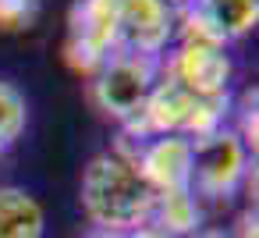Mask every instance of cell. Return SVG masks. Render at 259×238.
<instances>
[{"instance_id":"8","label":"cell","mask_w":259,"mask_h":238,"mask_svg":"<svg viewBox=\"0 0 259 238\" xmlns=\"http://www.w3.org/2000/svg\"><path fill=\"white\" fill-rule=\"evenodd\" d=\"M139 174L146 185L160 192H192V139L185 135H156L132 149Z\"/></svg>"},{"instance_id":"1","label":"cell","mask_w":259,"mask_h":238,"mask_svg":"<svg viewBox=\"0 0 259 238\" xmlns=\"http://www.w3.org/2000/svg\"><path fill=\"white\" fill-rule=\"evenodd\" d=\"M78 199H82L85 217L96 224V231L135 234L149 224L156 192L139 174L132 146L121 142L89 160V167L82 171Z\"/></svg>"},{"instance_id":"14","label":"cell","mask_w":259,"mask_h":238,"mask_svg":"<svg viewBox=\"0 0 259 238\" xmlns=\"http://www.w3.org/2000/svg\"><path fill=\"white\" fill-rule=\"evenodd\" d=\"M4 149H8V146H4V142H0V156H4Z\"/></svg>"},{"instance_id":"2","label":"cell","mask_w":259,"mask_h":238,"mask_svg":"<svg viewBox=\"0 0 259 238\" xmlns=\"http://www.w3.org/2000/svg\"><path fill=\"white\" fill-rule=\"evenodd\" d=\"M163 75V57H142V54H114L96 75H93V103L128 125L149 100Z\"/></svg>"},{"instance_id":"13","label":"cell","mask_w":259,"mask_h":238,"mask_svg":"<svg viewBox=\"0 0 259 238\" xmlns=\"http://www.w3.org/2000/svg\"><path fill=\"white\" fill-rule=\"evenodd\" d=\"M89 238H128V234H114V231H96V234H89Z\"/></svg>"},{"instance_id":"4","label":"cell","mask_w":259,"mask_h":238,"mask_svg":"<svg viewBox=\"0 0 259 238\" xmlns=\"http://www.w3.org/2000/svg\"><path fill=\"white\" fill-rule=\"evenodd\" d=\"M117 54V8L114 0H75L68 15L64 61L78 75H96Z\"/></svg>"},{"instance_id":"6","label":"cell","mask_w":259,"mask_h":238,"mask_svg":"<svg viewBox=\"0 0 259 238\" xmlns=\"http://www.w3.org/2000/svg\"><path fill=\"white\" fill-rule=\"evenodd\" d=\"M117 8V54L163 57L174 36L170 0H114Z\"/></svg>"},{"instance_id":"7","label":"cell","mask_w":259,"mask_h":238,"mask_svg":"<svg viewBox=\"0 0 259 238\" xmlns=\"http://www.w3.org/2000/svg\"><path fill=\"white\" fill-rule=\"evenodd\" d=\"M259 22V0H185V36L227 47Z\"/></svg>"},{"instance_id":"3","label":"cell","mask_w":259,"mask_h":238,"mask_svg":"<svg viewBox=\"0 0 259 238\" xmlns=\"http://www.w3.org/2000/svg\"><path fill=\"white\" fill-rule=\"evenodd\" d=\"M248 178V146L234 128L192 142V195L231 199Z\"/></svg>"},{"instance_id":"10","label":"cell","mask_w":259,"mask_h":238,"mask_svg":"<svg viewBox=\"0 0 259 238\" xmlns=\"http://www.w3.org/2000/svg\"><path fill=\"white\" fill-rule=\"evenodd\" d=\"M199 199L192 192H160L153 199V213H149V224L153 231L167 234V238H188L199 231Z\"/></svg>"},{"instance_id":"12","label":"cell","mask_w":259,"mask_h":238,"mask_svg":"<svg viewBox=\"0 0 259 238\" xmlns=\"http://www.w3.org/2000/svg\"><path fill=\"white\" fill-rule=\"evenodd\" d=\"M39 18V0H0V32H25Z\"/></svg>"},{"instance_id":"5","label":"cell","mask_w":259,"mask_h":238,"mask_svg":"<svg viewBox=\"0 0 259 238\" xmlns=\"http://www.w3.org/2000/svg\"><path fill=\"white\" fill-rule=\"evenodd\" d=\"M163 71L188 89L192 96L202 100H227L231 96V57L224 54V47L217 43H202V39H181V47L163 57Z\"/></svg>"},{"instance_id":"9","label":"cell","mask_w":259,"mask_h":238,"mask_svg":"<svg viewBox=\"0 0 259 238\" xmlns=\"http://www.w3.org/2000/svg\"><path fill=\"white\" fill-rule=\"evenodd\" d=\"M47 213L39 199L18 185H0V238H43Z\"/></svg>"},{"instance_id":"11","label":"cell","mask_w":259,"mask_h":238,"mask_svg":"<svg viewBox=\"0 0 259 238\" xmlns=\"http://www.w3.org/2000/svg\"><path fill=\"white\" fill-rule=\"evenodd\" d=\"M25 117H29L25 96L11 82H0V142L11 146L25 132Z\"/></svg>"}]
</instances>
